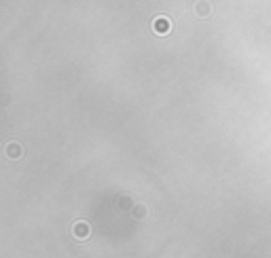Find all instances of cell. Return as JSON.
Returning <instances> with one entry per match:
<instances>
[{"instance_id": "cell-5", "label": "cell", "mask_w": 271, "mask_h": 258, "mask_svg": "<svg viewBox=\"0 0 271 258\" xmlns=\"http://www.w3.org/2000/svg\"><path fill=\"white\" fill-rule=\"evenodd\" d=\"M195 13L202 17H208L212 13V4L210 2H195Z\"/></svg>"}, {"instance_id": "cell-1", "label": "cell", "mask_w": 271, "mask_h": 258, "mask_svg": "<svg viewBox=\"0 0 271 258\" xmlns=\"http://www.w3.org/2000/svg\"><path fill=\"white\" fill-rule=\"evenodd\" d=\"M151 28H153L155 34L165 36V34H170V32H172V19L165 17V15H157L151 22Z\"/></svg>"}, {"instance_id": "cell-4", "label": "cell", "mask_w": 271, "mask_h": 258, "mask_svg": "<svg viewBox=\"0 0 271 258\" xmlns=\"http://www.w3.org/2000/svg\"><path fill=\"white\" fill-rule=\"evenodd\" d=\"M148 216V205L146 203H136L134 208H132V218L134 220H144V218Z\"/></svg>"}, {"instance_id": "cell-2", "label": "cell", "mask_w": 271, "mask_h": 258, "mask_svg": "<svg viewBox=\"0 0 271 258\" xmlns=\"http://www.w3.org/2000/svg\"><path fill=\"white\" fill-rule=\"evenodd\" d=\"M70 231H72V237L79 241H85L89 239V235H91V227H89V222L85 220H76L72 227H70Z\"/></svg>"}, {"instance_id": "cell-3", "label": "cell", "mask_w": 271, "mask_h": 258, "mask_svg": "<svg viewBox=\"0 0 271 258\" xmlns=\"http://www.w3.org/2000/svg\"><path fill=\"white\" fill-rule=\"evenodd\" d=\"M22 154H23V146L19 144V142H9V144L4 146V157L9 161L22 159Z\"/></svg>"}]
</instances>
